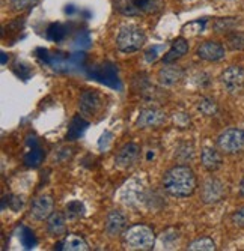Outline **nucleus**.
Listing matches in <instances>:
<instances>
[{
	"mask_svg": "<svg viewBox=\"0 0 244 251\" xmlns=\"http://www.w3.org/2000/svg\"><path fill=\"white\" fill-rule=\"evenodd\" d=\"M164 122H166V113L159 108H145L140 111V115L137 118L139 128L159 126Z\"/></svg>",
	"mask_w": 244,
	"mask_h": 251,
	"instance_id": "9b49d317",
	"label": "nucleus"
},
{
	"mask_svg": "<svg viewBox=\"0 0 244 251\" xmlns=\"http://www.w3.org/2000/svg\"><path fill=\"white\" fill-rule=\"evenodd\" d=\"M196 54L207 62H218L225 57V49H223V45H220L218 42L205 41L197 47Z\"/></svg>",
	"mask_w": 244,
	"mask_h": 251,
	"instance_id": "1a4fd4ad",
	"label": "nucleus"
},
{
	"mask_svg": "<svg viewBox=\"0 0 244 251\" xmlns=\"http://www.w3.org/2000/svg\"><path fill=\"white\" fill-rule=\"evenodd\" d=\"M232 223L238 227H244V206L232 214Z\"/></svg>",
	"mask_w": 244,
	"mask_h": 251,
	"instance_id": "a878e982",
	"label": "nucleus"
},
{
	"mask_svg": "<svg viewBox=\"0 0 244 251\" xmlns=\"http://www.w3.org/2000/svg\"><path fill=\"white\" fill-rule=\"evenodd\" d=\"M187 51H189V42H187L184 38H178V39H175V41H173L170 50L164 54L163 62H164V63L176 62L178 59H181Z\"/></svg>",
	"mask_w": 244,
	"mask_h": 251,
	"instance_id": "2eb2a0df",
	"label": "nucleus"
},
{
	"mask_svg": "<svg viewBox=\"0 0 244 251\" xmlns=\"http://www.w3.org/2000/svg\"><path fill=\"white\" fill-rule=\"evenodd\" d=\"M226 45L231 50H244V33L243 32H231L226 35Z\"/></svg>",
	"mask_w": 244,
	"mask_h": 251,
	"instance_id": "6ab92c4d",
	"label": "nucleus"
},
{
	"mask_svg": "<svg viewBox=\"0 0 244 251\" xmlns=\"http://www.w3.org/2000/svg\"><path fill=\"white\" fill-rule=\"evenodd\" d=\"M217 146L226 153H237L244 149V131L240 128H229L217 139Z\"/></svg>",
	"mask_w": 244,
	"mask_h": 251,
	"instance_id": "39448f33",
	"label": "nucleus"
},
{
	"mask_svg": "<svg viewBox=\"0 0 244 251\" xmlns=\"http://www.w3.org/2000/svg\"><path fill=\"white\" fill-rule=\"evenodd\" d=\"M220 81L229 94H240L244 89V70L241 66H229L221 73Z\"/></svg>",
	"mask_w": 244,
	"mask_h": 251,
	"instance_id": "0eeeda50",
	"label": "nucleus"
},
{
	"mask_svg": "<svg viewBox=\"0 0 244 251\" xmlns=\"http://www.w3.org/2000/svg\"><path fill=\"white\" fill-rule=\"evenodd\" d=\"M164 190L173 197H189L196 190V176L187 166H176L163 177Z\"/></svg>",
	"mask_w": 244,
	"mask_h": 251,
	"instance_id": "f257e3e1",
	"label": "nucleus"
},
{
	"mask_svg": "<svg viewBox=\"0 0 244 251\" xmlns=\"http://www.w3.org/2000/svg\"><path fill=\"white\" fill-rule=\"evenodd\" d=\"M164 6V0H128V3L118 6L125 15L155 14Z\"/></svg>",
	"mask_w": 244,
	"mask_h": 251,
	"instance_id": "423d86ee",
	"label": "nucleus"
},
{
	"mask_svg": "<svg viewBox=\"0 0 244 251\" xmlns=\"http://www.w3.org/2000/svg\"><path fill=\"white\" fill-rule=\"evenodd\" d=\"M226 194V190H225V185L221 184L218 179H214V177H210L208 180H205V184L202 185V191H201V199L204 203H217L220 201L221 199L225 197Z\"/></svg>",
	"mask_w": 244,
	"mask_h": 251,
	"instance_id": "6e6552de",
	"label": "nucleus"
},
{
	"mask_svg": "<svg viewBox=\"0 0 244 251\" xmlns=\"http://www.w3.org/2000/svg\"><path fill=\"white\" fill-rule=\"evenodd\" d=\"M238 25V21L234 18H220L214 23V29L216 32H228L232 30Z\"/></svg>",
	"mask_w": 244,
	"mask_h": 251,
	"instance_id": "b1692460",
	"label": "nucleus"
},
{
	"mask_svg": "<svg viewBox=\"0 0 244 251\" xmlns=\"http://www.w3.org/2000/svg\"><path fill=\"white\" fill-rule=\"evenodd\" d=\"M154 244H155V235L148 226L143 224L133 226L124 233V245L128 250L148 251L154 248Z\"/></svg>",
	"mask_w": 244,
	"mask_h": 251,
	"instance_id": "f03ea898",
	"label": "nucleus"
},
{
	"mask_svg": "<svg viewBox=\"0 0 244 251\" xmlns=\"http://www.w3.org/2000/svg\"><path fill=\"white\" fill-rule=\"evenodd\" d=\"M66 215L62 212H54L49 217V223H47V230L50 235H62L65 232V227H66Z\"/></svg>",
	"mask_w": 244,
	"mask_h": 251,
	"instance_id": "a211bd4d",
	"label": "nucleus"
},
{
	"mask_svg": "<svg viewBox=\"0 0 244 251\" xmlns=\"http://www.w3.org/2000/svg\"><path fill=\"white\" fill-rule=\"evenodd\" d=\"M79 108L87 118H95L104 108V97L97 90H84L79 98Z\"/></svg>",
	"mask_w": 244,
	"mask_h": 251,
	"instance_id": "20e7f679",
	"label": "nucleus"
},
{
	"mask_svg": "<svg viewBox=\"0 0 244 251\" xmlns=\"http://www.w3.org/2000/svg\"><path fill=\"white\" fill-rule=\"evenodd\" d=\"M52 214H53V199L50 196H41L33 200L32 208H30V215L35 220L44 221Z\"/></svg>",
	"mask_w": 244,
	"mask_h": 251,
	"instance_id": "9d476101",
	"label": "nucleus"
},
{
	"mask_svg": "<svg viewBox=\"0 0 244 251\" xmlns=\"http://www.w3.org/2000/svg\"><path fill=\"white\" fill-rule=\"evenodd\" d=\"M137 156H139V146L135 143H128L119 149V152L116 153L115 161H116L118 167L127 169V167H131L136 163Z\"/></svg>",
	"mask_w": 244,
	"mask_h": 251,
	"instance_id": "f8f14e48",
	"label": "nucleus"
},
{
	"mask_svg": "<svg viewBox=\"0 0 244 251\" xmlns=\"http://www.w3.org/2000/svg\"><path fill=\"white\" fill-rule=\"evenodd\" d=\"M183 77H184L183 68L173 66L169 63H167V66L162 68V70L159 71V81L163 86H173V84L178 83Z\"/></svg>",
	"mask_w": 244,
	"mask_h": 251,
	"instance_id": "4468645a",
	"label": "nucleus"
},
{
	"mask_svg": "<svg viewBox=\"0 0 244 251\" xmlns=\"http://www.w3.org/2000/svg\"><path fill=\"white\" fill-rule=\"evenodd\" d=\"M125 226H127V218L121 212L112 211L106 218V233L112 238L118 236L124 232Z\"/></svg>",
	"mask_w": 244,
	"mask_h": 251,
	"instance_id": "ddd939ff",
	"label": "nucleus"
},
{
	"mask_svg": "<svg viewBox=\"0 0 244 251\" xmlns=\"http://www.w3.org/2000/svg\"><path fill=\"white\" fill-rule=\"evenodd\" d=\"M197 110L205 116H214L217 113V104L213 98H202L197 104Z\"/></svg>",
	"mask_w": 244,
	"mask_h": 251,
	"instance_id": "5701e85b",
	"label": "nucleus"
},
{
	"mask_svg": "<svg viewBox=\"0 0 244 251\" xmlns=\"http://www.w3.org/2000/svg\"><path fill=\"white\" fill-rule=\"evenodd\" d=\"M201 159H202V166L208 172H216L221 167V155L213 148H204Z\"/></svg>",
	"mask_w": 244,
	"mask_h": 251,
	"instance_id": "dca6fc26",
	"label": "nucleus"
},
{
	"mask_svg": "<svg viewBox=\"0 0 244 251\" xmlns=\"http://www.w3.org/2000/svg\"><path fill=\"white\" fill-rule=\"evenodd\" d=\"M8 2L15 11H25V9L32 8L38 0H8Z\"/></svg>",
	"mask_w": 244,
	"mask_h": 251,
	"instance_id": "393cba45",
	"label": "nucleus"
},
{
	"mask_svg": "<svg viewBox=\"0 0 244 251\" xmlns=\"http://www.w3.org/2000/svg\"><path fill=\"white\" fill-rule=\"evenodd\" d=\"M157 50H160V49H152V50H149V51H146V60L148 62H154L155 59H157Z\"/></svg>",
	"mask_w": 244,
	"mask_h": 251,
	"instance_id": "bb28decb",
	"label": "nucleus"
},
{
	"mask_svg": "<svg viewBox=\"0 0 244 251\" xmlns=\"http://www.w3.org/2000/svg\"><path fill=\"white\" fill-rule=\"evenodd\" d=\"M84 214V208L80 201H70L65 206V215L68 220H77Z\"/></svg>",
	"mask_w": 244,
	"mask_h": 251,
	"instance_id": "412c9836",
	"label": "nucleus"
},
{
	"mask_svg": "<svg viewBox=\"0 0 244 251\" xmlns=\"http://www.w3.org/2000/svg\"><path fill=\"white\" fill-rule=\"evenodd\" d=\"M57 248L63 250V251H86V250H89L86 241L79 235H68L59 244Z\"/></svg>",
	"mask_w": 244,
	"mask_h": 251,
	"instance_id": "f3484780",
	"label": "nucleus"
},
{
	"mask_svg": "<svg viewBox=\"0 0 244 251\" xmlns=\"http://www.w3.org/2000/svg\"><path fill=\"white\" fill-rule=\"evenodd\" d=\"M240 194L244 196V179L241 180V184H240Z\"/></svg>",
	"mask_w": 244,
	"mask_h": 251,
	"instance_id": "cd10ccee",
	"label": "nucleus"
},
{
	"mask_svg": "<svg viewBox=\"0 0 244 251\" xmlns=\"http://www.w3.org/2000/svg\"><path fill=\"white\" fill-rule=\"evenodd\" d=\"M87 124L81 118H74L71 122V126L68 129V140H76L81 135V132L86 129Z\"/></svg>",
	"mask_w": 244,
	"mask_h": 251,
	"instance_id": "aec40b11",
	"label": "nucleus"
},
{
	"mask_svg": "<svg viewBox=\"0 0 244 251\" xmlns=\"http://www.w3.org/2000/svg\"><path fill=\"white\" fill-rule=\"evenodd\" d=\"M145 41H146V36L139 26L125 25L121 27L118 33L116 45H118V50L122 53H133V51L140 50L143 47Z\"/></svg>",
	"mask_w": 244,
	"mask_h": 251,
	"instance_id": "7ed1b4c3",
	"label": "nucleus"
},
{
	"mask_svg": "<svg viewBox=\"0 0 244 251\" xmlns=\"http://www.w3.org/2000/svg\"><path fill=\"white\" fill-rule=\"evenodd\" d=\"M189 250H191V251H214L216 244L210 238H201V239L193 241L189 245Z\"/></svg>",
	"mask_w": 244,
	"mask_h": 251,
	"instance_id": "4be33fe9",
	"label": "nucleus"
}]
</instances>
